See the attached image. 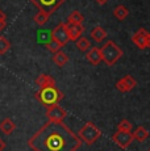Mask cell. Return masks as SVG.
Returning <instances> with one entry per match:
<instances>
[{"label":"cell","instance_id":"obj_1","mask_svg":"<svg viewBox=\"0 0 150 151\" xmlns=\"http://www.w3.org/2000/svg\"><path fill=\"white\" fill-rule=\"evenodd\" d=\"M83 142L65 122H46L28 139L33 151H78Z\"/></svg>","mask_w":150,"mask_h":151},{"label":"cell","instance_id":"obj_2","mask_svg":"<svg viewBox=\"0 0 150 151\" xmlns=\"http://www.w3.org/2000/svg\"><path fill=\"white\" fill-rule=\"evenodd\" d=\"M34 97L37 99L38 103H41L42 105L48 108L51 105H57L63 99V93L57 87H46V88H40L36 92Z\"/></svg>","mask_w":150,"mask_h":151},{"label":"cell","instance_id":"obj_3","mask_svg":"<svg viewBox=\"0 0 150 151\" xmlns=\"http://www.w3.org/2000/svg\"><path fill=\"white\" fill-rule=\"evenodd\" d=\"M100 53H102V60L107 66H113L123 57V50L113 41H107L100 47Z\"/></svg>","mask_w":150,"mask_h":151},{"label":"cell","instance_id":"obj_4","mask_svg":"<svg viewBox=\"0 0 150 151\" xmlns=\"http://www.w3.org/2000/svg\"><path fill=\"white\" fill-rule=\"evenodd\" d=\"M100 135H102V132H100V129L94 122H86L80 127L79 132H78L79 139L83 143L88 145V146L94 145L100 138Z\"/></svg>","mask_w":150,"mask_h":151},{"label":"cell","instance_id":"obj_5","mask_svg":"<svg viewBox=\"0 0 150 151\" xmlns=\"http://www.w3.org/2000/svg\"><path fill=\"white\" fill-rule=\"evenodd\" d=\"M29 1L36 5L38 12H45L48 14H51L65 3V0H29Z\"/></svg>","mask_w":150,"mask_h":151},{"label":"cell","instance_id":"obj_6","mask_svg":"<svg viewBox=\"0 0 150 151\" xmlns=\"http://www.w3.org/2000/svg\"><path fill=\"white\" fill-rule=\"evenodd\" d=\"M51 40H54L56 42H58L61 46L67 45V42L70 41V37H69V32H67V27L66 24H58L53 30L50 32Z\"/></svg>","mask_w":150,"mask_h":151},{"label":"cell","instance_id":"obj_7","mask_svg":"<svg viewBox=\"0 0 150 151\" xmlns=\"http://www.w3.org/2000/svg\"><path fill=\"white\" fill-rule=\"evenodd\" d=\"M66 116H67L66 109H63L58 104L46 108V117H48V120L51 121V122H62L66 118Z\"/></svg>","mask_w":150,"mask_h":151},{"label":"cell","instance_id":"obj_8","mask_svg":"<svg viewBox=\"0 0 150 151\" xmlns=\"http://www.w3.org/2000/svg\"><path fill=\"white\" fill-rule=\"evenodd\" d=\"M112 141H113L120 149H128V147L133 143L134 138H133L132 133L119 132V130H117V132L112 135Z\"/></svg>","mask_w":150,"mask_h":151},{"label":"cell","instance_id":"obj_9","mask_svg":"<svg viewBox=\"0 0 150 151\" xmlns=\"http://www.w3.org/2000/svg\"><path fill=\"white\" fill-rule=\"evenodd\" d=\"M136 86H137V82H136L134 78L131 76V75H125V76L121 78L119 82L116 83V89L123 92V93H125V92L132 91Z\"/></svg>","mask_w":150,"mask_h":151},{"label":"cell","instance_id":"obj_10","mask_svg":"<svg viewBox=\"0 0 150 151\" xmlns=\"http://www.w3.org/2000/svg\"><path fill=\"white\" fill-rule=\"evenodd\" d=\"M148 33L149 32L146 30V29L141 28L132 36V41H133V43L138 49H141V50L148 49V45H146V36H148Z\"/></svg>","mask_w":150,"mask_h":151},{"label":"cell","instance_id":"obj_11","mask_svg":"<svg viewBox=\"0 0 150 151\" xmlns=\"http://www.w3.org/2000/svg\"><path fill=\"white\" fill-rule=\"evenodd\" d=\"M66 27H67V32H69L70 41H75V42H76L78 40L82 37L83 32H84V27H83V25H69V24H66Z\"/></svg>","mask_w":150,"mask_h":151},{"label":"cell","instance_id":"obj_12","mask_svg":"<svg viewBox=\"0 0 150 151\" xmlns=\"http://www.w3.org/2000/svg\"><path fill=\"white\" fill-rule=\"evenodd\" d=\"M86 59L94 66H97L102 62V53H100L99 47H91L88 53L86 54Z\"/></svg>","mask_w":150,"mask_h":151},{"label":"cell","instance_id":"obj_13","mask_svg":"<svg viewBox=\"0 0 150 151\" xmlns=\"http://www.w3.org/2000/svg\"><path fill=\"white\" fill-rule=\"evenodd\" d=\"M36 84L40 88H46V87H56V80L53 76L46 74H41L37 76L36 79Z\"/></svg>","mask_w":150,"mask_h":151},{"label":"cell","instance_id":"obj_14","mask_svg":"<svg viewBox=\"0 0 150 151\" xmlns=\"http://www.w3.org/2000/svg\"><path fill=\"white\" fill-rule=\"evenodd\" d=\"M16 130V124L11 118H4L0 122V132L4 135H11Z\"/></svg>","mask_w":150,"mask_h":151},{"label":"cell","instance_id":"obj_15","mask_svg":"<svg viewBox=\"0 0 150 151\" xmlns=\"http://www.w3.org/2000/svg\"><path fill=\"white\" fill-rule=\"evenodd\" d=\"M90 36H91V38L94 40L95 42L99 43V42H103L107 38V32H105V29L103 27H99V25H97V27H95L91 30Z\"/></svg>","mask_w":150,"mask_h":151},{"label":"cell","instance_id":"obj_16","mask_svg":"<svg viewBox=\"0 0 150 151\" xmlns=\"http://www.w3.org/2000/svg\"><path fill=\"white\" fill-rule=\"evenodd\" d=\"M83 21H84V16H83L79 11H73V12L70 13V16H69L66 24H69V25H82Z\"/></svg>","mask_w":150,"mask_h":151},{"label":"cell","instance_id":"obj_17","mask_svg":"<svg viewBox=\"0 0 150 151\" xmlns=\"http://www.w3.org/2000/svg\"><path fill=\"white\" fill-rule=\"evenodd\" d=\"M133 138L136 139V141H138V142H145L146 139L149 138V132L146 130V127H144V126H138V127H136V130L133 133Z\"/></svg>","mask_w":150,"mask_h":151},{"label":"cell","instance_id":"obj_18","mask_svg":"<svg viewBox=\"0 0 150 151\" xmlns=\"http://www.w3.org/2000/svg\"><path fill=\"white\" fill-rule=\"evenodd\" d=\"M113 14H115V17H116V19L119 20V21H124V20H125L126 17H128L129 11H128V8H126L125 5L120 4V5H117V7L115 8Z\"/></svg>","mask_w":150,"mask_h":151},{"label":"cell","instance_id":"obj_19","mask_svg":"<svg viewBox=\"0 0 150 151\" xmlns=\"http://www.w3.org/2000/svg\"><path fill=\"white\" fill-rule=\"evenodd\" d=\"M53 62L56 63L57 66H59V67H62V66H65L66 63L69 62V57L66 53H63L62 50L58 51V53H56L53 55Z\"/></svg>","mask_w":150,"mask_h":151},{"label":"cell","instance_id":"obj_20","mask_svg":"<svg viewBox=\"0 0 150 151\" xmlns=\"http://www.w3.org/2000/svg\"><path fill=\"white\" fill-rule=\"evenodd\" d=\"M49 17H50V14H48L45 12H37V14L33 17V20H34V22H36L37 25L42 27V25H45L46 22L49 21Z\"/></svg>","mask_w":150,"mask_h":151},{"label":"cell","instance_id":"obj_21","mask_svg":"<svg viewBox=\"0 0 150 151\" xmlns=\"http://www.w3.org/2000/svg\"><path fill=\"white\" fill-rule=\"evenodd\" d=\"M76 47L79 49L80 51H87L88 49H91L90 40L86 38V37H80V38L76 41Z\"/></svg>","mask_w":150,"mask_h":151},{"label":"cell","instance_id":"obj_22","mask_svg":"<svg viewBox=\"0 0 150 151\" xmlns=\"http://www.w3.org/2000/svg\"><path fill=\"white\" fill-rule=\"evenodd\" d=\"M117 130L119 132H125V133H132V124L128 120H121L120 124L117 125Z\"/></svg>","mask_w":150,"mask_h":151},{"label":"cell","instance_id":"obj_23","mask_svg":"<svg viewBox=\"0 0 150 151\" xmlns=\"http://www.w3.org/2000/svg\"><path fill=\"white\" fill-rule=\"evenodd\" d=\"M11 49V42L4 36H0V55L5 54Z\"/></svg>","mask_w":150,"mask_h":151},{"label":"cell","instance_id":"obj_24","mask_svg":"<svg viewBox=\"0 0 150 151\" xmlns=\"http://www.w3.org/2000/svg\"><path fill=\"white\" fill-rule=\"evenodd\" d=\"M61 47H62V46H61L58 42L54 41V40H50V41L46 43V49H48L50 53H53V54H56V53H58V51H61Z\"/></svg>","mask_w":150,"mask_h":151},{"label":"cell","instance_id":"obj_25","mask_svg":"<svg viewBox=\"0 0 150 151\" xmlns=\"http://www.w3.org/2000/svg\"><path fill=\"white\" fill-rule=\"evenodd\" d=\"M5 28H7V21L3 20V21H0V32H3Z\"/></svg>","mask_w":150,"mask_h":151},{"label":"cell","instance_id":"obj_26","mask_svg":"<svg viewBox=\"0 0 150 151\" xmlns=\"http://www.w3.org/2000/svg\"><path fill=\"white\" fill-rule=\"evenodd\" d=\"M4 149H5V142L3 141L1 138H0V151H3Z\"/></svg>","mask_w":150,"mask_h":151},{"label":"cell","instance_id":"obj_27","mask_svg":"<svg viewBox=\"0 0 150 151\" xmlns=\"http://www.w3.org/2000/svg\"><path fill=\"white\" fill-rule=\"evenodd\" d=\"M5 17H7V16H5V13L3 12L1 9H0V21H3V20H5Z\"/></svg>","mask_w":150,"mask_h":151},{"label":"cell","instance_id":"obj_28","mask_svg":"<svg viewBox=\"0 0 150 151\" xmlns=\"http://www.w3.org/2000/svg\"><path fill=\"white\" fill-rule=\"evenodd\" d=\"M146 45H148V49L150 47V33H148V36H146Z\"/></svg>","mask_w":150,"mask_h":151},{"label":"cell","instance_id":"obj_29","mask_svg":"<svg viewBox=\"0 0 150 151\" xmlns=\"http://www.w3.org/2000/svg\"><path fill=\"white\" fill-rule=\"evenodd\" d=\"M95 1H96V3H99V4H102V5H103V4H105V3L108 1V0H95Z\"/></svg>","mask_w":150,"mask_h":151},{"label":"cell","instance_id":"obj_30","mask_svg":"<svg viewBox=\"0 0 150 151\" xmlns=\"http://www.w3.org/2000/svg\"><path fill=\"white\" fill-rule=\"evenodd\" d=\"M149 151H150V150H149Z\"/></svg>","mask_w":150,"mask_h":151}]
</instances>
